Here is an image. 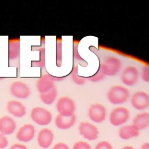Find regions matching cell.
Returning <instances> with one entry per match:
<instances>
[{"mask_svg":"<svg viewBox=\"0 0 149 149\" xmlns=\"http://www.w3.org/2000/svg\"><path fill=\"white\" fill-rule=\"evenodd\" d=\"M130 95L129 90L122 86L116 85L111 87L108 91L107 98L112 104L119 105L127 101Z\"/></svg>","mask_w":149,"mask_h":149,"instance_id":"6da1fadb","label":"cell"},{"mask_svg":"<svg viewBox=\"0 0 149 149\" xmlns=\"http://www.w3.org/2000/svg\"><path fill=\"white\" fill-rule=\"evenodd\" d=\"M30 117L33 121L40 126L48 125L50 123L52 119L51 112L40 107H36L32 108L30 112Z\"/></svg>","mask_w":149,"mask_h":149,"instance_id":"7a4b0ae2","label":"cell"},{"mask_svg":"<svg viewBox=\"0 0 149 149\" xmlns=\"http://www.w3.org/2000/svg\"><path fill=\"white\" fill-rule=\"evenodd\" d=\"M120 60L113 56H110L105 59L100 65L105 76H113L116 75L121 68Z\"/></svg>","mask_w":149,"mask_h":149,"instance_id":"3957f363","label":"cell"},{"mask_svg":"<svg viewBox=\"0 0 149 149\" xmlns=\"http://www.w3.org/2000/svg\"><path fill=\"white\" fill-rule=\"evenodd\" d=\"M56 108L59 115L70 116L74 115L76 106L74 101L69 97H62L56 104Z\"/></svg>","mask_w":149,"mask_h":149,"instance_id":"277c9868","label":"cell"},{"mask_svg":"<svg viewBox=\"0 0 149 149\" xmlns=\"http://www.w3.org/2000/svg\"><path fill=\"white\" fill-rule=\"evenodd\" d=\"M129 118V110L125 107H119L112 110L109 115V121L112 125L118 126L126 123Z\"/></svg>","mask_w":149,"mask_h":149,"instance_id":"5b68a950","label":"cell"},{"mask_svg":"<svg viewBox=\"0 0 149 149\" xmlns=\"http://www.w3.org/2000/svg\"><path fill=\"white\" fill-rule=\"evenodd\" d=\"M10 94L19 99H26L30 94L29 87L24 82L15 81L11 83L9 87Z\"/></svg>","mask_w":149,"mask_h":149,"instance_id":"8992f818","label":"cell"},{"mask_svg":"<svg viewBox=\"0 0 149 149\" xmlns=\"http://www.w3.org/2000/svg\"><path fill=\"white\" fill-rule=\"evenodd\" d=\"M88 115L91 120L95 123H101L106 118L107 110L103 105L95 103L90 107Z\"/></svg>","mask_w":149,"mask_h":149,"instance_id":"52a82bcc","label":"cell"},{"mask_svg":"<svg viewBox=\"0 0 149 149\" xmlns=\"http://www.w3.org/2000/svg\"><path fill=\"white\" fill-rule=\"evenodd\" d=\"M132 107L137 110H143L149 107V94L144 91H137L131 98Z\"/></svg>","mask_w":149,"mask_h":149,"instance_id":"ba28073f","label":"cell"},{"mask_svg":"<svg viewBox=\"0 0 149 149\" xmlns=\"http://www.w3.org/2000/svg\"><path fill=\"white\" fill-rule=\"evenodd\" d=\"M139 79V71L137 69L132 65L126 66L121 74L122 82L128 86H133Z\"/></svg>","mask_w":149,"mask_h":149,"instance_id":"9c48e42d","label":"cell"},{"mask_svg":"<svg viewBox=\"0 0 149 149\" xmlns=\"http://www.w3.org/2000/svg\"><path fill=\"white\" fill-rule=\"evenodd\" d=\"M79 131L84 139L88 140H95L98 138V130L97 127L87 122H82L79 126Z\"/></svg>","mask_w":149,"mask_h":149,"instance_id":"30bf717a","label":"cell"},{"mask_svg":"<svg viewBox=\"0 0 149 149\" xmlns=\"http://www.w3.org/2000/svg\"><path fill=\"white\" fill-rule=\"evenodd\" d=\"M36 129L34 126L27 123L21 126L17 132L16 137L17 139L20 141L28 142L31 141L34 137Z\"/></svg>","mask_w":149,"mask_h":149,"instance_id":"8fae6325","label":"cell"},{"mask_svg":"<svg viewBox=\"0 0 149 149\" xmlns=\"http://www.w3.org/2000/svg\"><path fill=\"white\" fill-rule=\"evenodd\" d=\"M55 77L49 74H45L41 76L36 83V88L38 91L40 93H45L51 88L54 86Z\"/></svg>","mask_w":149,"mask_h":149,"instance_id":"7c38bea8","label":"cell"},{"mask_svg":"<svg viewBox=\"0 0 149 149\" xmlns=\"http://www.w3.org/2000/svg\"><path fill=\"white\" fill-rule=\"evenodd\" d=\"M6 109L9 113L16 118H22L26 113L25 106L17 100L9 101L6 105Z\"/></svg>","mask_w":149,"mask_h":149,"instance_id":"4fadbf2b","label":"cell"},{"mask_svg":"<svg viewBox=\"0 0 149 149\" xmlns=\"http://www.w3.org/2000/svg\"><path fill=\"white\" fill-rule=\"evenodd\" d=\"M37 139V143L41 147L47 148L52 143L54 140V134L50 129L48 128H43L39 131Z\"/></svg>","mask_w":149,"mask_h":149,"instance_id":"5bb4252c","label":"cell"},{"mask_svg":"<svg viewBox=\"0 0 149 149\" xmlns=\"http://www.w3.org/2000/svg\"><path fill=\"white\" fill-rule=\"evenodd\" d=\"M16 127V122L9 116H3L0 118V133L3 135L12 134Z\"/></svg>","mask_w":149,"mask_h":149,"instance_id":"9a60e30c","label":"cell"},{"mask_svg":"<svg viewBox=\"0 0 149 149\" xmlns=\"http://www.w3.org/2000/svg\"><path fill=\"white\" fill-rule=\"evenodd\" d=\"M76 120V116L73 115L70 116H63L58 115L55 118V125L60 129H68L73 126Z\"/></svg>","mask_w":149,"mask_h":149,"instance_id":"2e32d148","label":"cell"},{"mask_svg":"<svg viewBox=\"0 0 149 149\" xmlns=\"http://www.w3.org/2000/svg\"><path fill=\"white\" fill-rule=\"evenodd\" d=\"M140 130L134 125H125L119 130V136L123 140H128L136 137L139 135Z\"/></svg>","mask_w":149,"mask_h":149,"instance_id":"e0dca14e","label":"cell"},{"mask_svg":"<svg viewBox=\"0 0 149 149\" xmlns=\"http://www.w3.org/2000/svg\"><path fill=\"white\" fill-rule=\"evenodd\" d=\"M20 53L19 38H12L9 40L8 56L10 60L17 58Z\"/></svg>","mask_w":149,"mask_h":149,"instance_id":"ac0fdd59","label":"cell"},{"mask_svg":"<svg viewBox=\"0 0 149 149\" xmlns=\"http://www.w3.org/2000/svg\"><path fill=\"white\" fill-rule=\"evenodd\" d=\"M133 125L139 130L144 129L149 126V113L142 112L135 116L133 120Z\"/></svg>","mask_w":149,"mask_h":149,"instance_id":"d6986e66","label":"cell"},{"mask_svg":"<svg viewBox=\"0 0 149 149\" xmlns=\"http://www.w3.org/2000/svg\"><path fill=\"white\" fill-rule=\"evenodd\" d=\"M57 97V89L54 86L50 90L40 94V98L41 101L46 105L52 104L55 100Z\"/></svg>","mask_w":149,"mask_h":149,"instance_id":"ffe728a7","label":"cell"},{"mask_svg":"<svg viewBox=\"0 0 149 149\" xmlns=\"http://www.w3.org/2000/svg\"><path fill=\"white\" fill-rule=\"evenodd\" d=\"M71 79L72 80L78 85L83 84L86 81L85 78L80 76L78 72V66H74L71 72Z\"/></svg>","mask_w":149,"mask_h":149,"instance_id":"44dd1931","label":"cell"},{"mask_svg":"<svg viewBox=\"0 0 149 149\" xmlns=\"http://www.w3.org/2000/svg\"><path fill=\"white\" fill-rule=\"evenodd\" d=\"M105 76V74H104L101 67L99 66L97 72L94 74L88 77V79L93 82H98L102 80Z\"/></svg>","mask_w":149,"mask_h":149,"instance_id":"7402d4cb","label":"cell"},{"mask_svg":"<svg viewBox=\"0 0 149 149\" xmlns=\"http://www.w3.org/2000/svg\"><path fill=\"white\" fill-rule=\"evenodd\" d=\"M73 149H91V147L88 143L81 141L74 143Z\"/></svg>","mask_w":149,"mask_h":149,"instance_id":"603a6c76","label":"cell"},{"mask_svg":"<svg viewBox=\"0 0 149 149\" xmlns=\"http://www.w3.org/2000/svg\"><path fill=\"white\" fill-rule=\"evenodd\" d=\"M95 149H113V148L109 142L102 141L96 145Z\"/></svg>","mask_w":149,"mask_h":149,"instance_id":"cb8c5ba5","label":"cell"},{"mask_svg":"<svg viewBox=\"0 0 149 149\" xmlns=\"http://www.w3.org/2000/svg\"><path fill=\"white\" fill-rule=\"evenodd\" d=\"M142 79L146 82L149 83V67L146 66L143 68L141 74Z\"/></svg>","mask_w":149,"mask_h":149,"instance_id":"d4e9b609","label":"cell"},{"mask_svg":"<svg viewBox=\"0 0 149 149\" xmlns=\"http://www.w3.org/2000/svg\"><path fill=\"white\" fill-rule=\"evenodd\" d=\"M8 144V141L5 135L0 133V149L5 148Z\"/></svg>","mask_w":149,"mask_h":149,"instance_id":"484cf974","label":"cell"},{"mask_svg":"<svg viewBox=\"0 0 149 149\" xmlns=\"http://www.w3.org/2000/svg\"><path fill=\"white\" fill-rule=\"evenodd\" d=\"M52 149H69V147L63 143H58L53 147Z\"/></svg>","mask_w":149,"mask_h":149,"instance_id":"4316f807","label":"cell"},{"mask_svg":"<svg viewBox=\"0 0 149 149\" xmlns=\"http://www.w3.org/2000/svg\"><path fill=\"white\" fill-rule=\"evenodd\" d=\"M9 149H27V148L23 144L16 143L11 146Z\"/></svg>","mask_w":149,"mask_h":149,"instance_id":"83f0119b","label":"cell"},{"mask_svg":"<svg viewBox=\"0 0 149 149\" xmlns=\"http://www.w3.org/2000/svg\"><path fill=\"white\" fill-rule=\"evenodd\" d=\"M140 149H149V143H144L141 146Z\"/></svg>","mask_w":149,"mask_h":149,"instance_id":"f1b7e54d","label":"cell"},{"mask_svg":"<svg viewBox=\"0 0 149 149\" xmlns=\"http://www.w3.org/2000/svg\"><path fill=\"white\" fill-rule=\"evenodd\" d=\"M122 149H134V148L132 146H125Z\"/></svg>","mask_w":149,"mask_h":149,"instance_id":"f546056e","label":"cell"}]
</instances>
